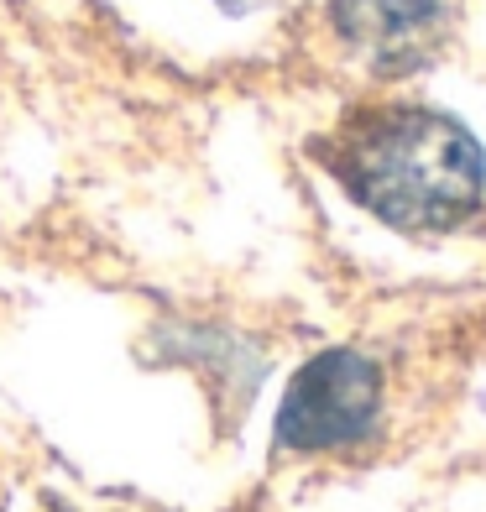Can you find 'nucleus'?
<instances>
[{
    "instance_id": "20e7f679",
    "label": "nucleus",
    "mask_w": 486,
    "mask_h": 512,
    "mask_svg": "<svg viewBox=\"0 0 486 512\" xmlns=\"http://www.w3.org/2000/svg\"><path fill=\"white\" fill-rule=\"evenodd\" d=\"M230 6H246V0H230Z\"/></svg>"
},
{
    "instance_id": "f257e3e1",
    "label": "nucleus",
    "mask_w": 486,
    "mask_h": 512,
    "mask_svg": "<svg viewBox=\"0 0 486 512\" xmlns=\"http://www.w3.org/2000/svg\"><path fill=\"white\" fill-rule=\"evenodd\" d=\"M330 168L377 220L398 230H450L481 199L476 136L439 110H366L335 136Z\"/></svg>"
},
{
    "instance_id": "f03ea898",
    "label": "nucleus",
    "mask_w": 486,
    "mask_h": 512,
    "mask_svg": "<svg viewBox=\"0 0 486 512\" xmlns=\"http://www.w3.org/2000/svg\"><path fill=\"white\" fill-rule=\"evenodd\" d=\"M382 403L377 366L356 351H324L293 377L283 413H277V439L283 450H335L372 429Z\"/></svg>"
},
{
    "instance_id": "7ed1b4c3",
    "label": "nucleus",
    "mask_w": 486,
    "mask_h": 512,
    "mask_svg": "<svg viewBox=\"0 0 486 512\" xmlns=\"http://www.w3.org/2000/svg\"><path fill=\"white\" fill-rule=\"evenodd\" d=\"M335 27L372 68L403 74L439 53L450 0H335Z\"/></svg>"
}]
</instances>
